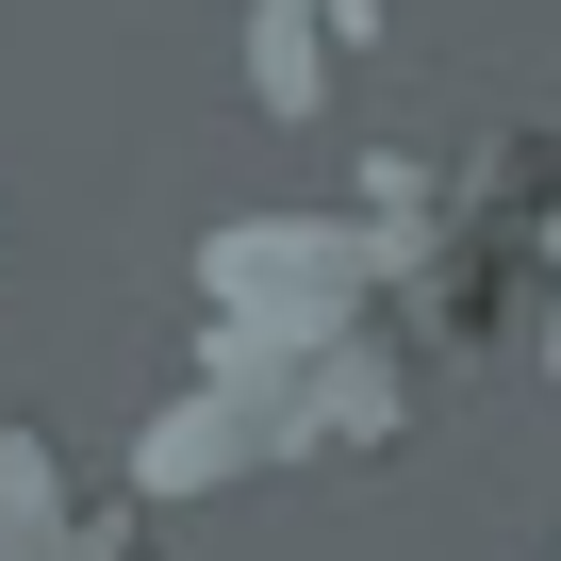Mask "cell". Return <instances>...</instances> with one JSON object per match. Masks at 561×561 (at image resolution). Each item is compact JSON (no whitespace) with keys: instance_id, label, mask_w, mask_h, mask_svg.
Returning a JSON list of instances; mask_svg holds the SVG:
<instances>
[{"instance_id":"6da1fadb","label":"cell","mask_w":561,"mask_h":561,"mask_svg":"<svg viewBox=\"0 0 561 561\" xmlns=\"http://www.w3.org/2000/svg\"><path fill=\"white\" fill-rule=\"evenodd\" d=\"M413 280L397 231L347 215H231L198 248V380L149 413L133 479L149 495H215V479H280V462H380L413 446Z\"/></svg>"},{"instance_id":"7a4b0ae2","label":"cell","mask_w":561,"mask_h":561,"mask_svg":"<svg viewBox=\"0 0 561 561\" xmlns=\"http://www.w3.org/2000/svg\"><path fill=\"white\" fill-rule=\"evenodd\" d=\"M0 561H149L133 495H83V462L18 413L0 430Z\"/></svg>"},{"instance_id":"3957f363","label":"cell","mask_w":561,"mask_h":561,"mask_svg":"<svg viewBox=\"0 0 561 561\" xmlns=\"http://www.w3.org/2000/svg\"><path fill=\"white\" fill-rule=\"evenodd\" d=\"M231 34H248V100L264 116H331L347 50L380 34V0H231Z\"/></svg>"},{"instance_id":"277c9868","label":"cell","mask_w":561,"mask_h":561,"mask_svg":"<svg viewBox=\"0 0 561 561\" xmlns=\"http://www.w3.org/2000/svg\"><path fill=\"white\" fill-rule=\"evenodd\" d=\"M0 248H18V215H0Z\"/></svg>"}]
</instances>
